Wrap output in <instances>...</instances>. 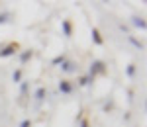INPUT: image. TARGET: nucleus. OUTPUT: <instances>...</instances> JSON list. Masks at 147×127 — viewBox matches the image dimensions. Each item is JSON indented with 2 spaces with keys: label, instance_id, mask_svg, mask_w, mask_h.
<instances>
[{
  "label": "nucleus",
  "instance_id": "1",
  "mask_svg": "<svg viewBox=\"0 0 147 127\" xmlns=\"http://www.w3.org/2000/svg\"><path fill=\"white\" fill-rule=\"evenodd\" d=\"M104 72H106V65H104L102 61H94V63L90 65V72H88V76L94 80L96 74H104Z\"/></svg>",
  "mask_w": 147,
  "mask_h": 127
},
{
  "label": "nucleus",
  "instance_id": "2",
  "mask_svg": "<svg viewBox=\"0 0 147 127\" xmlns=\"http://www.w3.org/2000/svg\"><path fill=\"white\" fill-rule=\"evenodd\" d=\"M16 49H18V45H16V43L6 45L2 51H0V57H10V55H14V53H16Z\"/></svg>",
  "mask_w": 147,
  "mask_h": 127
},
{
  "label": "nucleus",
  "instance_id": "3",
  "mask_svg": "<svg viewBox=\"0 0 147 127\" xmlns=\"http://www.w3.org/2000/svg\"><path fill=\"white\" fill-rule=\"evenodd\" d=\"M61 70L63 72H77V65L73 61H63L61 63Z\"/></svg>",
  "mask_w": 147,
  "mask_h": 127
},
{
  "label": "nucleus",
  "instance_id": "4",
  "mask_svg": "<svg viewBox=\"0 0 147 127\" xmlns=\"http://www.w3.org/2000/svg\"><path fill=\"white\" fill-rule=\"evenodd\" d=\"M61 27H63V33H65V37H71V35H73V25H71V22L63 20V22H61Z\"/></svg>",
  "mask_w": 147,
  "mask_h": 127
},
{
  "label": "nucleus",
  "instance_id": "5",
  "mask_svg": "<svg viewBox=\"0 0 147 127\" xmlns=\"http://www.w3.org/2000/svg\"><path fill=\"white\" fill-rule=\"evenodd\" d=\"M131 23H134L136 27H139V29H145V27H147L145 20H143V18H139V16H134V18H131Z\"/></svg>",
  "mask_w": 147,
  "mask_h": 127
},
{
  "label": "nucleus",
  "instance_id": "6",
  "mask_svg": "<svg viewBox=\"0 0 147 127\" xmlns=\"http://www.w3.org/2000/svg\"><path fill=\"white\" fill-rule=\"evenodd\" d=\"M59 90H61L63 94H69L71 90H73V86H71L67 80H61V82H59Z\"/></svg>",
  "mask_w": 147,
  "mask_h": 127
},
{
  "label": "nucleus",
  "instance_id": "7",
  "mask_svg": "<svg viewBox=\"0 0 147 127\" xmlns=\"http://www.w3.org/2000/svg\"><path fill=\"white\" fill-rule=\"evenodd\" d=\"M92 39H94V43H96V45H102V37H100V31H98L96 27H92Z\"/></svg>",
  "mask_w": 147,
  "mask_h": 127
},
{
  "label": "nucleus",
  "instance_id": "8",
  "mask_svg": "<svg viewBox=\"0 0 147 127\" xmlns=\"http://www.w3.org/2000/svg\"><path fill=\"white\" fill-rule=\"evenodd\" d=\"M43 98H45V88H37V90H35V100L41 102Z\"/></svg>",
  "mask_w": 147,
  "mask_h": 127
},
{
  "label": "nucleus",
  "instance_id": "9",
  "mask_svg": "<svg viewBox=\"0 0 147 127\" xmlns=\"http://www.w3.org/2000/svg\"><path fill=\"white\" fill-rule=\"evenodd\" d=\"M32 55H34L32 51H24L22 55H20V61H22V63H26V61H30V59H32Z\"/></svg>",
  "mask_w": 147,
  "mask_h": 127
},
{
  "label": "nucleus",
  "instance_id": "10",
  "mask_svg": "<svg viewBox=\"0 0 147 127\" xmlns=\"http://www.w3.org/2000/svg\"><path fill=\"white\" fill-rule=\"evenodd\" d=\"M12 80H14V82H20V80H22V70H20V69L14 70V74H12Z\"/></svg>",
  "mask_w": 147,
  "mask_h": 127
},
{
  "label": "nucleus",
  "instance_id": "11",
  "mask_svg": "<svg viewBox=\"0 0 147 127\" xmlns=\"http://www.w3.org/2000/svg\"><path fill=\"white\" fill-rule=\"evenodd\" d=\"M127 39H129V43H134V45H136L137 49H143V43H139V41H137L136 37H131V35H129V37H127Z\"/></svg>",
  "mask_w": 147,
  "mask_h": 127
},
{
  "label": "nucleus",
  "instance_id": "12",
  "mask_svg": "<svg viewBox=\"0 0 147 127\" xmlns=\"http://www.w3.org/2000/svg\"><path fill=\"white\" fill-rule=\"evenodd\" d=\"M6 22H10V14H8V12L0 14V23H6Z\"/></svg>",
  "mask_w": 147,
  "mask_h": 127
},
{
  "label": "nucleus",
  "instance_id": "13",
  "mask_svg": "<svg viewBox=\"0 0 147 127\" xmlns=\"http://www.w3.org/2000/svg\"><path fill=\"white\" fill-rule=\"evenodd\" d=\"M90 82H92L90 76H82V78H80V86H88Z\"/></svg>",
  "mask_w": 147,
  "mask_h": 127
},
{
  "label": "nucleus",
  "instance_id": "14",
  "mask_svg": "<svg viewBox=\"0 0 147 127\" xmlns=\"http://www.w3.org/2000/svg\"><path fill=\"white\" fill-rule=\"evenodd\" d=\"M63 61H65V55H59V57H55V59H53V65H61Z\"/></svg>",
  "mask_w": 147,
  "mask_h": 127
},
{
  "label": "nucleus",
  "instance_id": "15",
  "mask_svg": "<svg viewBox=\"0 0 147 127\" xmlns=\"http://www.w3.org/2000/svg\"><path fill=\"white\" fill-rule=\"evenodd\" d=\"M134 74H136V67L129 65V67H127V76H134Z\"/></svg>",
  "mask_w": 147,
  "mask_h": 127
},
{
  "label": "nucleus",
  "instance_id": "16",
  "mask_svg": "<svg viewBox=\"0 0 147 127\" xmlns=\"http://www.w3.org/2000/svg\"><path fill=\"white\" fill-rule=\"evenodd\" d=\"M20 127H32V121L30 119H24L22 123H20Z\"/></svg>",
  "mask_w": 147,
  "mask_h": 127
},
{
  "label": "nucleus",
  "instance_id": "17",
  "mask_svg": "<svg viewBox=\"0 0 147 127\" xmlns=\"http://www.w3.org/2000/svg\"><path fill=\"white\" fill-rule=\"evenodd\" d=\"M28 92V82H22V94Z\"/></svg>",
  "mask_w": 147,
  "mask_h": 127
},
{
  "label": "nucleus",
  "instance_id": "18",
  "mask_svg": "<svg viewBox=\"0 0 147 127\" xmlns=\"http://www.w3.org/2000/svg\"><path fill=\"white\" fill-rule=\"evenodd\" d=\"M80 127H88V121H84V119H82V121H80Z\"/></svg>",
  "mask_w": 147,
  "mask_h": 127
}]
</instances>
